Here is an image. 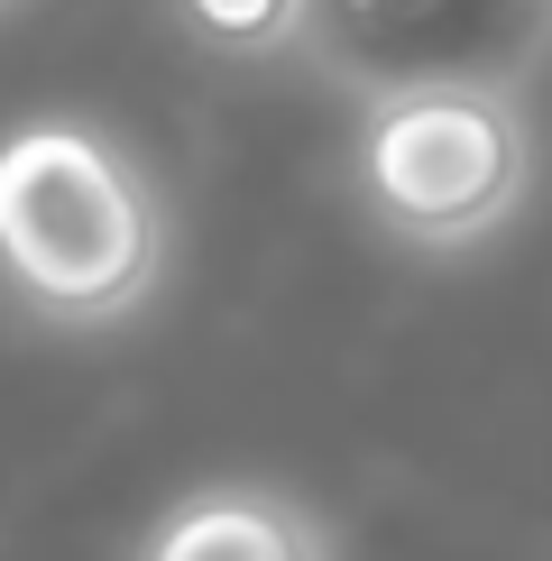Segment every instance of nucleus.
Here are the masks:
<instances>
[{"mask_svg":"<svg viewBox=\"0 0 552 561\" xmlns=\"http://www.w3.org/2000/svg\"><path fill=\"white\" fill-rule=\"evenodd\" d=\"M166 194L111 129L19 121L0 138V286L37 322L111 332L166 286Z\"/></svg>","mask_w":552,"mask_h":561,"instance_id":"f257e3e1","label":"nucleus"},{"mask_svg":"<svg viewBox=\"0 0 552 561\" xmlns=\"http://www.w3.org/2000/svg\"><path fill=\"white\" fill-rule=\"evenodd\" d=\"M350 184L368 221L405 249H479L534 194V121L506 83H414L368 92L350 138Z\"/></svg>","mask_w":552,"mask_h":561,"instance_id":"f03ea898","label":"nucleus"},{"mask_svg":"<svg viewBox=\"0 0 552 561\" xmlns=\"http://www.w3.org/2000/svg\"><path fill=\"white\" fill-rule=\"evenodd\" d=\"M304 56L332 83H506L525 92L552 65V0H304Z\"/></svg>","mask_w":552,"mask_h":561,"instance_id":"7ed1b4c3","label":"nucleus"},{"mask_svg":"<svg viewBox=\"0 0 552 561\" xmlns=\"http://www.w3.org/2000/svg\"><path fill=\"white\" fill-rule=\"evenodd\" d=\"M138 561H341L332 525L267 479H212L148 525Z\"/></svg>","mask_w":552,"mask_h":561,"instance_id":"20e7f679","label":"nucleus"},{"mask_svg":"<svg viewBox=\"0 0 552 561\" xmlns=\"http://www.w3.org/2000/svg\"><path fill=\"white\" fill-rule=\"evenodd\" d=\"M175 10L212 56H240V65L304 56V0H175Z\"/></svg>","mask_w":552,"mask_h":561,"instance_id":"39448f33","label":"nucleus"},{"mask_svg":"<svg viewBox=\"0 0 552 561\" xmlns=\"http://www.w3.org/2000/svg\"><path fill=\"white\" fill-rule=\"evenodd\" d=\"M0 10H10V0H0Z\"/></svg>","mask_w":552,"mask_h":561,"instance_id":"423d86ee","label":"nucleus"}]
</instances>
